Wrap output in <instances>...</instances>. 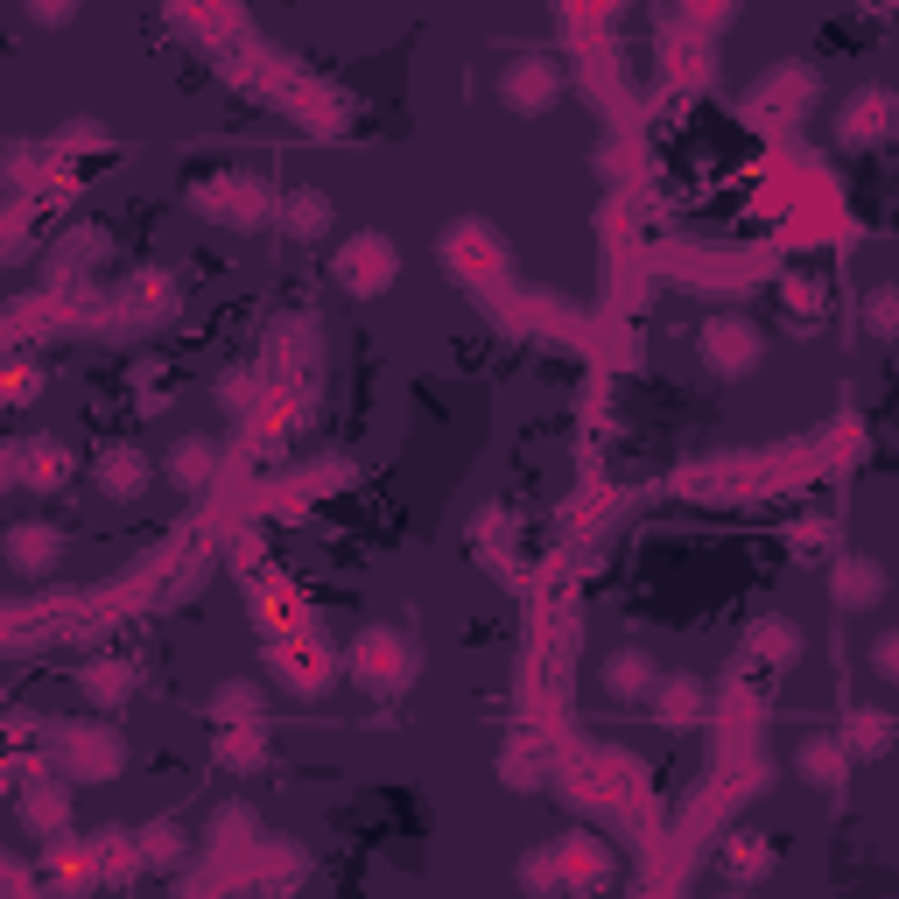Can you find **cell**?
<instances>
[{"instance_id": "1", "label": "cell", "mask_w": 899, "mask_h": 899, "mask_svg": "<svg viewBox=\"0 0 899 899\" xmlns=\"http://www.w3.org/2000/svg\"><path fill=\"white\" fill-rule=\"evenodd\" d=\"M28 8H36L43 22H63V14H71V0H28Z\"/></svg>"}]
</instances>
